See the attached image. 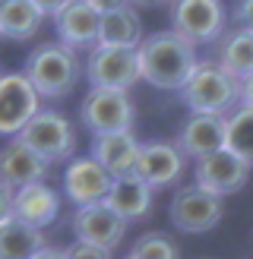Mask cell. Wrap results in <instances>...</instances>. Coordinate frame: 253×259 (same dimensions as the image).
<instances>
[{
  "label": "cell",
  "mask_w": 253,
  "mask_h": 259,
  "mask_svg": "<svg viewBox=\"0 0 253 259\" xmlns=\"http://www.w3.org/2000/svg\"><path fill=\"white\" fill-rule=\"evenodd\" d=\"M215 45H219L215 48V63H219L228 76H234L237 82L250 79L253 76V32L234 25V29L225 32Z\"/></svg>",
  "instance_id": "ffe728a7"
},
{
  "label": "cell",
  "mask_w": 253,
  "mask_h": 259,
  "mask_svg": "<svg viewBox=\"0 0 253 259\" xmlns=\"http://www.w3.org/2000/svg\"><path fill=\"white\" fill-rule=\"evenodd\" d=\"M19 139L25 142V146H32L51 164L70 161L73 152H76V130H73V123L63 117L60 111H51V108L38 111L35 117L25 123Z\"/></svg>",
  "instance_id": "5b68a950"
},
{
  "label": "cell",
  "mask_w": 253,
  "mask_h": 259,
  "mask_svg": "<svg viewBox=\"0 0 253 259\" xmlns=\"http://www.w3.org/2000/svg\"><path fill=\"white\" fill-rule=\"evenodd\" d=\"M79 120L92 136L123 133V130H133L136 105H133L130 92H117V89H89V95L79 105Z\"/></svg>",
  "instance_id": "277c9868"
},
{
  "label": "cell",
  "mask_w": 253,
  "mask_h": 259,
  "mask_svg": "<svg viewBox=\"0 0 253 259\" xmlns=\"http://www.w3.org/2000/svg\"><path fill=\"white\" fill-rule=\"evenodd\" d=\"M143 19H139L136 7H123L101 16L98 25V45L105 48H139L143 45Z\"/></svg>",
  "instance_id": "44dd1931"
},
{
  "label": "cell",
  "mask_w": 253,
  "mask_h": 259,
  "mask_svg": "<svg viewBox=\"0 0 253 259\" xmlns=\"http://www.w3.org/2000/svg\"><path fill=\"white\" fill-rule=\"evenodd\" d=\"M152 193H155V190H152L146 180H139L136 174H126V177H114V184L108 190L105 202L123 218L126 225H130V222H139V218L149 215Z\"/></svg>",
  "instance_id": "d6986e66"
},
{
  "label": "cell",
  "mask_w": 253,
  "mask_h": 259,
  "mask_svg": "<svg viewBox=\"0 0 253 259\" xmlns=\"http://www.w3.org/2000/svg\"><path fill=\"white\" fill-rule=\"evenodd\" d=\"M41 10L32 0H0V38L29 41L41 29Z\"/></svg>",
  "instance_id": "7402d4cb"
},
{
  "label": "cell",
  "mask_w": 253,
  "mask_h": 259,
  "mask_svg": "<svg viewBox=\"0 0 253 259\" xmlns=\"http://www.w3.org/2000/svg\"><path fill=\"white\" fill-rule=\"evenodd\" d=\"M98 25L101 16L86 4V0H70L57 16H54V32H57V41L67 45L73 51H92L98 45Z\"/></svg>",
  "instance_id": "9a60e30c"
},
{
  "label": "cell",
  "mask_w": 253,
  "mask_h": 259,
  "mask_svg": "<svg viewBox=\"0 0 253 259\" xmlns=\"http://www.w3.org/2000/svg\"><path fill=\"white\" fill-rule=\"evenodd\" d=\"M139 54V76L152 89H164V92H181L190 73L196 70V45H190L184 35L174 29H164L143 38V45L136 48Z\"/></svg>",
  "instance_id": "6da1fadb"
},
{
  "label": "cell",
  "mask_w": 253,
  "mask_h": 259,
  "mask_svg": "<svg viewBox=\"0 0 253 259\" xmlns=\"http://www.w3.org/2000/svg\"><path fill=\"white\" fill-rule=\"evenodd\" d=\"M184 164H187V155L177 149V142L158 139V142H143L133 174L139 180H146L152 190H161V187H171L181 180Z\"/></svg>",
  "instance_id": "4fadbf2b"
},
{
  "label": "cell",
  "mask_w": 253,
  "mask_h": 259,
  "mask_svg": "<svg viewBox=\"0 0 253 259\" xmlns=\"http://www.w3.org/2000/svg\"><path fill=\"white\" fill-rule=\"evenodd\" d=\"M73 234L82 243H95V247L114 250L126 234V222L111 209L108 202H92V205H76L73 212Z\"/></svg>",
  "instance_id": "8fae6325"
},
{
  "label": "cell",
  "mask_w": 253,
  "mask_h": 259,
  "mask_svg": "<svg viewBox=\"0 0 253 259\" xmlns=\"http://www.w3.org/2000/svg\"><path fill=\"white\" fill-rule=\"evenodd\" d=\"M32 259H67V250L63 247H41Z\"/></svg>",
  "instance_id": "4dcf8cb0"
},
{
  "label": "cell",
  "mask_w": 253,
  "mask_h": 259,
  "mask_svg": "<svg viewBox=\"0 0 253 259\" xmlns=\"http://www.w3.org/2000/svg\"><path fill=\"white\" fill-rule=\"evenodd\" d=\"M177 149L193 161L225 149V114H190L177 133Z\"/></svg>",
  "instance_id": "2e32d148"
},
{
  "label": "cell",
  "mask_w": 253,
  "mask_h": 259,
  "mask_svg": "<svg viewBox=\"0 0 253 259\" xmlns=\"http://www.w3.org/2000/svg\"><path fill=\"white\" fill-rule=\"evenodd\" d=\"M130 256H136V259H181V247L164 231H146L143 237H136Z\"/></svg>",
  "instance_id": "d4e9b609"
},
{
  "label": "cell",
  "mask_w": 253,
  "mask_h": 259,
  "mask_svg": "<svg viewBox=\"0 0 253 259\" xmlns=\"http://www.w3.org/2000/svg\"><path fill=\"white\" fill-rule=\"evenodd\" d=\"M67 259H114V250H105V247H95V243L76 240V243L67 247Z\"/></svg>",
  "instance_id": "484cf974"
},
{
  "label": "cell",
  "mask_w": 253,
  "mask_h": 259,
  "mask_svg": "<svg viewBox=\"0 0 253 259\" xmlns=\"http://www.w3.org/2000/svg\"><path fill=\"white\" fill-rule=\"evenodd\" d=\"M13 215L25 225L45 231L48 225H54L57 215H60V193L54 187H48L45 180L19 187L13 193Z\"/></svg>",
  "instance_id": "e0dca14e"
},
{
  "label": "cell",
  "mask_w": 253,
  "mask_h": 259,
  "mask_svg": "<svg viewBox=\"0 0 253 259\" xmlns=\"http://www.w3.org/2000/svg\"><path fill=\"white\" fill-rule=\"evenodd\" d=\"M48 171H51V161H45L41 155L32 146H25L19 136H13L0 146V184L19 190V187L45 180Z\"/></svg>",
  "instance_id": "5bb4252c"
},
{
  "label": "cell",
  "mask_w": 253,
  "mask_h": 259,
  "mask_svg": "<svg viewBox=\"0 0 253 259\" xmlns=\"http://www.w3.org/2000/svg\"><path fill=\"white\" fill-rule=\"evenodd\" d=\"M247 177H250V164L228 149H219V152L206 155V158H199L193 167V184L215 193V196H222V199L237 193L247 184Z\"/></svg>",
  "instance_id": "30bf717a"
},
{
  "label": "cell",
  "mask_w": 253,
  "mask_h": 259,
  "mask_svg": "<svg viewBox=\"0 0 253 259\" xmlns=\"http://www.w3.org/2000/svg\"><path fill=\"white\" fill-rule=\"evenodd\" d=\"M174 0H133V7H171Z\"/></svg>",
  "instance_id": "d6a6232c"
},
{
  "label": "cell",
  "mask_w": 253,
  "mask_h": 259,
  "mask_svg": "<svg viewBox=\"0 0 253 259\" xmlns=\"http://www.w3.org/2000/svg\"><path fill=\"white\" fill-rule=\"evenodd\" d=\"M181 101L190 114H231L240 105V82L228 76L215 60H199L181 89Z\"/></svg>",
  "instance_id": "3957f363"
},
{
  "label": "cell",
  "mask_w": 253,
  "mask_h": 259,
  "mask_svg": "<svg viewBox=\"0 0 253 259\" xmlns=\"http://www.w3.org/2000/svg\"><path fill=\"white\" fill-rule=\"evenodd\" d=\"M234 22L240 25V29L253 32V0H237L234 4Z\"/></svg>",
  "instance_id": "4316f807"
},
{
  "label": "cell",
  "mask_w": 253,
  "mask_h": 259,
  "mask_svg": "<svg viewBox=\"0 0 253 259\" xmlns=\"http://www.w3.org/2000/svg\"><path fill=\"white\" fill-rule=\"evenodd\" d=\"M0 76H4V73H0Z\"/></svg>",
  "instance_id": "e575fe53"
},
{
  "label": "cell",
  "mask_w": 253,
  "mask_h": 259,
  "mask_svg": "<svg viewBox=\"0 0 253 259\" xmlns=\"http://www.w3.org/2000/svg\"><path fill=\"white\" fill-rule=\"evenodd\" d=\"M22 73L29 76V82L38 89L41 98H63L82 79L86 63L79 60V54L73 48L60 45V41H45L25 57Z\"/></svg>",
  "instance_id": "7a4b0ae2"
},
{
  "label": "cell",
  "mask_w": 253,
  "mask_h": 259,
  "mask_svg": "<svg viewBox=\"0 0 253 259\" xmlns=\"http://www.w3.org/2000/svg\"><path fill=\"white\" fill-rule=\"evenodd\" d=\"M89 7H92L98 16H105V13H114V10H123V7H133V0H86Z\"/></svg>",
  "instance_id": "83f0119b"
},
{
  "label": "cell",
  "mask_w": 253,
  "mask_h": 259,
  "mask_svg": "<svg viewBox=\"0 0 253 259\" xmlns=\"http://www.w3.org/2000/svg\"><path fill=\"white\" fill-rule=\"evenodd\" d=\"M225 149L253 167V108L237 105L225 117Z\"/></svg>",
  "instance_id": "cb8c5ba5"
},
{
  "label": "cell",
  "mask_w": 253,
  "mask_h": 259,
  "mask_svg": "<svg viewBox=\"0 0 253 259\" xmlns=\"http://www.w3.org/2000/svg\"><path fill=\"white\" fill-rule=\"evenodd\" d=\"M168 215H171V225L177 231H184V234H206V231H212L222 222L225 205H222V196L190 184L174 193Z\"/></svg>",
  "instance_id": "ba28073f"
},
{
  "label": "cell",
  "mask_w": 253,
  "mask_h": 259,
  "mask_svg": "<svg viewBox=\"0 0 253 259\" xmlns=\"http://www.w3.org/2000/svg\"><path fill=\"white\" fill-rule=\"evenodd\" d=\"M41 247H48L41 228L25 225L16 215L0 222V259H32Z\"/></svg>",
  "instance_id": "603a6c76"
},
{
  "label": "cell",
  "mask_w": 253,
  "mask_h": 259,
  "mask_svg": "<svg viewBox=\"0 0 253 259\" xmlns=\"http://www.w3.org/2000/svg\"><path fill=\"white\" fill-rule=\"evenodd\" d=\"M32 4L41 10V16H57V13L70 4V0H32Z\"/></svg>",
  "instance_id": "f546056e"
},
{
  "label": "cell",
  "mask_w": 253,
  "mask_h": 259,
  "mask_svg": "<svg viewBox=\"0 0 253 259\" xmlns=\"http://www.w3.org/2000/svg\"><path fill=\"white\" fill-rule=\"evenodd\" d=\"M111 184H114V177L92 158V155L70 158L67 171H63V196H67L73 205L105 202Z\"/></svg>",
  "instance_id": "7c38bea8"
},
{
  "label": "cell",
  "mask_w": 253,
  "mask_h": 259,
  "mask_svg": "<svg viewBox=\"0 0 253 259\" xmlns=\"http://www.w3.org/2000/svg\"><path fill=\"white\" fill-rule=\"evenodd\" d=\"M41 111V95L25 73L0 76V136H19L25 123Z\"/></svg>",
  "instance_id": "9c48e42d"
},
{
  "label": "cell",
  "mask_w": 253,
  "mask_h": 259,
  "mask_svg": "<svg viewBox=\"0 0 253 259\" xmlns=\"http://www.w3.org/2000/svg\"><path fill=\"white\" fill-rule=\"evenodd\" d=\"M126 259H136V256H126Z\"/></svg>",
  "instance_id": "836d02e7"
},
{
  "label": "cell",
  "mask_w": 253,
  "mask_h": 259,
  "mask_svg": "<svg viewBox=\"0 0 253 259\" xmlns=\"http://www.w3.org/2000/svg\"><path fill=\"white\" fill-rule=\"evenodd\" d=\"M143 142L133 136V130H123V133H105L92 139V158L105 167L111 177H126L136 171V158Z\"/></svg>",
  "instance_id": "ac0fdd59"
},
{
  "label": "cell",
  "mask_w": 253,
  "mask_h": 259,
  "mask_svg": "<svg viewBox=\"0 0 253 259\" xmlns=\"http://www.w3.org/2000/svg\"><path fill=\"white\" fill-rule=\"evenodd\" d=\"M240 105L253 108V76H250V79H244V82H240Z\"/></svg>",
  "instance_id": "1f68e13d"
},
{
  "label": "cell",
  "mask_w": 253,
  "mask_h": 259,
  "mask_svg": "<svg viewBox=\"0 0 253 259\" xmlns=\"http://www.w3.org/2000/svg\"><path fill=\"white\" fill-rule=\"evenodd\" d=\"M228 13L222 0H174L171 29L184 35L190 45H212L225 35Z\"/></svg>",
  "instance_id": "52a82bcc"
},
{
  "label": "cell",
  "mask_w": 253,
  "mask_h": 259,
  "mask_svg": "<svg viewBox=\"0 0 253 259\" xmlns=\"http://www.w3.org/2000/svg\"><path fill=\"white\" fill-rule=\"evenodd\" d=\"M82 76L89 79L92 89H117V92H130V89L143 79V76H139V54H136V48L95 45L92 51H89Z\"/></svg>",
  "instance_id": "8992f818"
},
{
  "label": "cell",
  "mask_w": 253,
  "mask_h": 259,
  "mask_svg": "<svg viewBox=\"0 0 253 259\" xmlns=\"http://www.w3.org/2000/svg\"><path fill=\"white\" fill-rule=\"evenodd\" d=\"M13 187H7V184H0V222H7V218L13 215Z\"/></svg>",
  "instance_id": "f1b7e54d"
}]
</instances>
